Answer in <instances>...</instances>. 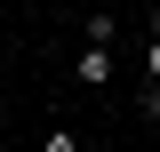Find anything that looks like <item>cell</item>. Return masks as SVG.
Instances as JSON below:
<instances>
[{
  "instance_id": "6da1fadb",
  "label": "cell",
  "mask_w": 160,
  "mask_h": 152,
  "mask_svg": "<svg viewBox=\"0 0 160 152\" xmlns=\"http://www.w3.org/2000/svg\"><path fill=\"white\" fill-rule=\"evenodd\" d=\"M112 80V48H80V88H104Z\"/></svg>"
},
{
  "instance_id": "7a4b0ae2",
  "label": "cell",
  "mask_w": 160,
  "mask_h": 152,
  "mask_svg": "<svg viewBox=\"0 0 160 152\" xmlns=\"http://www.w3.org/2000/svg\"><path fill=\"white\" fill-rule=\"evenodd\" d=\"M40 152H80V144H72V128H48V136H40Z\"/></svg>"
},
{
  "instance_id": "3957f363",
  "label": "cell",
  "mask_w": 160,
  "mask_h": 152,
  "mask_svg": "<svg viewBox=\"0 0 160 152\" xmlns=\"http://www.w3.org/2000/svg\"><path fill=\"white\" fill-rule=\"evenodd\" d=\"M144 72H152V80H160V40H152V48H144Z\"/></svg>"
},
{
  "instance_id": "277c9868",
  "label": "cell",
  "mask_w": 160,
  "mask_h": 152,
  "mask_svg": "<svg viewBox=\"0 0 160 152\" xmlns=\"http://www.w3.org/2000/svg\"><path fill=\"white\" fill-rule=\"evenodd\" d=\"M144 112H152V120H160V80H152V88H144Z\"/></svg>"
},
{
  "instance_id": "5b68a950",
  "label": "cell",
  "mask_w": 160,
  "mask_h": 152,
  "mask_svg": "<svg viewBox=\"0 0 160 152\" xmlns=\"http://www.w3.org/2000/svg\"><path fill=\"white\" fill-rule=\"evenodd\" d=\"M152 40H160V0H152Z\"/></svg>"
},
{
  "instance_id": "8992f818",
  "label": "cell",
  "mask_w": 160,
  "mask_h": 152,
  "mask_svg": "<svg viewBox=\"0 0 160 152\" xmlns=\"http://www.w3.org/2000/svg\"><path fill=\"white\" fill-rule=\"evenodd\" d=\"M80 152H104V144H80Z\"/></svg>"
}]
</instances>
